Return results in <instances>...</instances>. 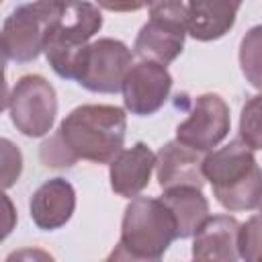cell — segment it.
Returning <instances> with one entry per match:
<instances>
[{"mask_svg": "<svg viewBox=\"0 0 262 262\" xmlns=\"http://www.w3.org/2000/svg\"><path fill=\"white\" fill-rule=\"evenodd\" d=\"M127 115L115 104H80L49 135L39 158L49 168H70L78 160L111 164L125 143Z\"/></svg>", "mask_w": 262, "mask_h": 262, "instance_id": "6da1fadb", "label": "cell"}, {"mask_svg": "<svg viewBox=\"0 0 262 262\" xmlns=\"http://www.w3.org/2000/svg\"><path fill=\"white\" fill-rule=\"evenodd\" d=\"M203 174L209 180L217 203L227 211H252L262 203V168L239 137L213 149L203 160Z\"/></svg>", "mask_w": 262, "mask_h": 262, "instance_id": "7a4b0ae2", "label": "cell"}, {"mask_svg": "<svg viewBox=\"0 0 262 262\" xmlns=\"http://www.w3.org/2000/svg\"><path fill=\"white\" fill-rule=\"evenodd\" d=\"M100 27L102 14L98 6L90 2H61L43 45V53L59 78L80 80L90 47L88 41Z\"/></svg>", "mask_w": 262, "mask_h": 262, "instance_id": "3957f363", "label": "cell"}, {"mask_svg": "<svg viewBox=\"0 0 262 262\" xmlns=\"http://www.w3.org/2000/svg\"><path fill=\"white\" fill-rule=\"evenodd\" d=\"M178 239V225L162 199L135 196L125 207L121 221V244L143 258H162Z\"/></svg>", "mask_w": 262, "mask_h": 262, "instance_id": "277c9868", "label": "cell"}, {"mask_svg": "<svg viewBox=\"0 0 262 262\" xmlns=\"http://www.w3.org/2000/svg\"><path fill=\"white\" fill-rule=\"evenodd\" d=\"M61 2L45 0L18 4L2 25V55L6 61L29 63L43 51L47 33L59 14Z\"/></svg>", "mask_w": 262, "mask_h": 262, "instance_id": "5b68a950", "label": "cell"}, {"mask_svg": "<svg viewBox=\"0 0 262 262\" xmlns=\"http://www.w3.org/2000/svg\"><path fill=\"white\" fill-rule=\"evenodd\" d=\"M147 10L149 20L139 29L133 53L141 57V61L168 66L184 49L186 2H151Z\"/></svg>", "mask_w": 262, "mask_h": 262, "instance_id": "8992f818", "label": "cell"}, {"mask_svg": "<svg viewBox=\"0 0 262 262\" xmlns=\"http://www.w3.org/2000/svg\"><path fill=\"white\" fill-rule=\"evenodd\" d=\"M4 108L8 111L16 131L27 137H43L55 123L57 94L43 76L27 74L10 88Z\"/></svg>", "mask_w": 262, "mask_h": 262, "instance_id": "52a82bcc", "label": "cell"}, {"mask_svg": "<svg viewBox=\"0 0 262 262\" xmlns=\"http://www.w3.org/2000/svg\"><path fill=\"white\" fill-rule=\"evenodd\" d=\"M231 117L227 102L215 92H205L194 98L192 111L176 127V141L209 154L227 137Z\"/></svg>", "mask_w": 262, "mask_h": 262, "instance_id": "ba28073f", "label": "cell"}, {"mask_svg": "<svg viewBox=\"0 0 262 262\" xmlns=\"http://www.w3.org/2000/svg\"><path fill=\"white\" fill-rule=\"evenodd\" d=\"M133 66V51L119 39L100 37L90 43L84 72L78 84L90 92L115 94L123 90V82Z\"/></svg>", "mask_w": 262, "mask_h": 262, "instance_id": "9c48e42d", "label": "cell"}, {"mask_svg": "<svg viewBox=\"0 0 262 262\" xmlns=\"http://www.w3.org/2000/svg\"><path fill=\"white\" fill-rule=\"evenodd\" d=\"M172 90V76L156 61L133 63L123 82V102L131 115L149 117L158 113Z\"/></svg>", "mask_w": 262, "mask_h": 262, "instance_id": "30bf717a", "label": "cell"}, {"mask_svg": "<svg viewBox=\"0 0 262 262\" xmlns=\"http://www.w3.org/2000/svg\"><path fill=\"white\" fill-rule=\"evenodd\" d=\"M156 174L158 184L162 190L172 188H199L205 186V174H203V160L205 156L176 139L164 143L160 151L156 154Z\"/></svg>", "mask_w": 262, "mask_h": 262, "instance_id": "8fae6325", "label": "cell"}, {"mask_svg": "<svg viewBox=\"0 0 262 262\" xmlns=\"http://www.w3.org/2000/svg\"><path fill=\"white\" fill-rule=\"evenodd\" d=\"M76 209V190L66 178L45 180L31 196L29 211L33 223L43 231H53L63 227Z\"/></svg>", "mask_w": 262, "mask_h": 262, "instance_id": "7c38bea8", "label": "cell"}, {"mask_svg": "<svg viewBox=\"0 0 262 262\" xmlns=\"http://www.w3.org/2000/svg\"><path fill=\"white\" fill-rule=\"evenodd\" d=\"M239 221L231 215H213L194 233V262H239Z\"/></svg>", "mask_w": 262, "mask_h": 262, "instance_id": "4fadbf2b", "label": "cell"}, {"mask_svg": "<svg viewBox=\"0 0 262 262\" xmlns=\"http://www.w3.org/2000/svg\"><path fill=\"white\" fill-rule=\"evenodd\" d=\"M156 162H158L156 154L143 141L125 147L108 164V178L115 194L125 199H135L149 184Z\"/></svg>", "mask_w": 262, "mask_h": 262, "instance_id": "5bb4252c", "label": "cell"}, {"mask_svg": "<svg viewBox=\"0 0 262 262\" xmlns=\"http://www.w3.org/2000/svg\"><path fill=\"white\" fill-rule=\"evenodd\" d=\"M239 2L223 0H194L186 2V35L196 41L221 39L233 25Z\"/></svg>", "mask_w": 262, "mask_h": 262, "instance_id": "9a60e30c", "label": "cell"}, {"mask_svg": "<svg viewBox=\"0 0 262 262\" xmlns=\"http://www.w3.org/2000/svg\"><path fill=\"white\" fill-rule=\"evenodd\" d=\"M162 203L172 211L176 225H178V237L186 239L192 237L203 223L211 217L209 215V201L205 199L203 190L199 188H172L164 190L160 196Z\"/></svg>", "mask_w": 262, "mask_h": 262, "instance_id": "2e32d148", "label": "cell"}, {"mask_svg": "<svg viewBox=\"0 0 262 262\" xmlns=\"http://www.w3.org/2000/svg\"><path fill=\"white\" fill-rule=\"evenodd\" d=\"M239 68L244 78L262 90V25L252 27L239 43Z\"/></svg>", "mask_w": 262, "mask_h": 262, "instance_id": "e0dca14e", "label": "cell"}, {"mask_svg": "<svg viewBox=\"0 0 262 262\" xmlns=\"http://www.w3.org/2000/svg\"><path fill=\"white\" fill-rule=\"evenodd\" d=\"M239 139L250 149H262V92L248 98L242 106Z\"/></svg>", "mask_w": 262, "mask_h": 262, "instance_id": "ac0fdd59", "label": "cell"}, {"mask_svg": "<svg viewBox=\"0 0 262 262\" xmlns=\"http://www.w3.org/2000/svg\"><path fill=\"white\" fill-rule=\"evenodd\" d=\"M239 258L244 262H258L262 258V213L252 215L239 225Z\"/></svg>", "mask_w": 262, "mask_h": 262, "instance_id": "d6986e66", "label": "cell"}, {"mask_svg": "<svg viewBox=\"0 0 262 262\" xmlns=\"http://www.w3.org/2000/svg\"><path fill=\"white\" fill-rule=\"evenodd\" d=\"M0 145H2V162H4V166H2V184H4V188H10L23 172V156L8 139H2Z\"/></svg>", "mask_w": 262, "mask_h": 262, "instance_id": "ffe728a7", "label": "cell"}, {"mask_svg": "<svg viewBox=\"0 0 262 262\" xmlns=\"http://www.w3.org/2000/svg\"><path fill=\"white\" fill-rule=\"evenodd\" d=\"M4 262H55V258L41 248H20L10 252Z\"/></svg>", "mask_w": 262, "mask_h": 262, "instance_id": "44dd1931", "label": "cell"}, {"mask_svg": "<svg viewBox=\"0 0 262 262\" xmlns=\"http://www.w3.org/2000/svg\"><path fill=\"white\" fill-rule=\"evenodd\" d=\"M111 260L115 262H162V258H143V256H135L133 252H129L121 242L115 246V250L108 254Z\"/></svg>", "mask_w": 262, "mask_h": 262, "instance_id": "7402d4cb", "label": "cell"}, {"mask_svg": "<svg viewBox=\"0 0 262 262\" xmlns=\"http://www.w3.org/2000/svg\"><path fill=\"white\" fill-rule=\"evenodd\" d=\"M258 209H260V213H262V203H260V207H258Z\"/></svg>", "mask_w": 262, "mask_h": 262, "instance_id": "603a6c76", "label": "cell"}, {"mask_svg": "<svg viewBox=\"0 0 262 262\" xmlns=\"http://www.w3.org/2000/svg\"><path fill=\"white\" fill-rule=\"evenodd\" d=\"M258 262H262V258H260V260H258Z\"/></svg>", "mask_w": 262, "mask_h": 262, "instance_id": "cb8c5ba5", "label": "cell"}, {"mask_svg": "<svg viewBox=\"0 0 262 262\" xmlns=\"http://www.w3.org/2000/svg\"><path fill=\"white\" fill-rule=\"evenodd\" d=\"M104 262H111V260H104Z\"/></svg>", "mask_w": 262, "mask_h": 262, "instance_id": "d4e9b609", "label": "cell"}]
</instances>
